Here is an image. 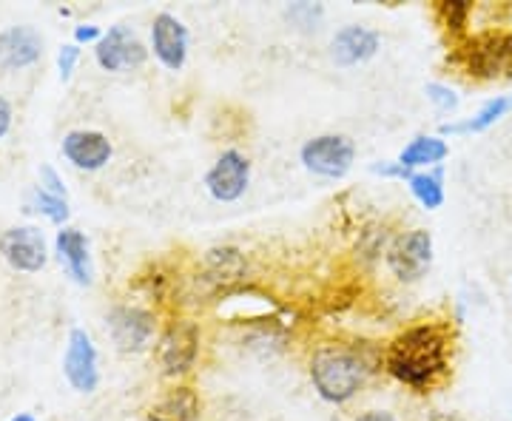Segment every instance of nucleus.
Masks as SVG:
<instances>
[{
    "label": "nucleus",
    "mask_w": 512,
    "mask_h": 421,
    "mask_svg": "<svg viewBox=\"0 0 512 421\" xmlns=\"http://www.w3.org/2000/svg\"><path fill=\"white\" fill-rule=\"evenodd\" d=\"M387 373L413 387V390H427L439 382L450 367V336L441 325H416L399 333L384 356Z\"/></svg>",
    "instance_id": "f257e3e1"
},
{
    "label": "nucleus",
    "mask_w": 512,
    "mask_h": 421,
    "mask_svg": "<svg viewBox=\"0 0 512 421\" xmlns=\"http://www.w3.org/2000/svg\"><path fill=\"white\" fill-rule=\"evenodd\" d=\"M367 376V367L356 350L345 345H322L311 359V379L325 402L342 404L356 396Z\"/></svg>",
    "instance_id": "f03ea898"
},
{
    "label": "nucleus",
    "mask_w": 512,
    "mask_h": 421,
    "mask_svg": "<svg viewBox=\"0 0 512 421\" xmlns=\"http://www.w3.org/2000/svg\"><path fill=\"white\" fill-rule=\"evenodd\" d=\"M353 157H356V146L345 134H319L302 146L305 168L319 177H328V180L345 177L353 165Z\"/></svg>",
    "instance_id": "7ed1b4c3"
},
{
    "label": "nucleus",
    "mask_w": 512,
    "mask_h": 421,
    "mask_svg": "<svg viewBox=\"0 0 512 421\" xmlns=\"http://www.w3.org/2000/svg\"><path fill=\"white\" fill-rule=\"evenodd\" d=\"M433 265V237L430 231H407L387 248V268L402 282H416Z\"/></svg>",
    "instance_id": "20e7f679"
},
{
    "label": "nucleus",
    "mask_w": 512,
    "mask_h": 421,
    "mask_svg": "<svg viewBox=\"0 0 512 421\" xmlns=\"http://www.w3.org/2000/svg\"><path fill=\"white\" fill-rule=\"evenodd\" d=\"M157 319L154 313L137 305H117L106 316V330H109L111 342L123 353H140L148 348V342L154 339Z\"/></svg>",
    "instance_id": "39448f33"
},
{
    "label": "nucleus",
    "mask_w": 512,
    "mask_h": 421,
    "mask_svg": "<svg viewBox=\"0 0 512 421\" xmlns=\"http://www.w3.org/2000/svg\"><path fill=\"white\" fill-rule=\"evenodd\" d=\"M467 72L493 80V77H512V32L501 35H481L467 43Z\"/></svg>",
    "instance_id": "423d86ee"
},
{
    "label": "nucleus",
    "mask_w": 512,
    "mask_h": 421,
    "mask_svg": "<svg viewBox=\"0 0 512 421\" xmlns=\"http://www.w3.org/2000/svg\"><path fill=\"white\" fill-rule=\"evenodd\" d=\"M0 257L6 259L9 268H15L20 274H37L49 259L43 231L35 225H15V228L3 231Z\"/></svg>",
    "instance_id": "0eeeda50"
},
{
    "label": "nucleus",
    "mask_w": 512,
    "mask_h": 421,
    "mask_svg": "<svg viewBox=\"0 0 512 421\" xmlns=\"http://www.w3.org/2000/svg\"><path fill=\"white\" fill-rule=\"evenodd\" d=\"M94 57L106 72H131L146 63L148 49L128 26L117 23L109 32H103L97 49H94Z\"/></svg>",
    "instance_id": "6e6552de"
},
{
    "label": "nucleus",
    "mask_w": 512,
    "mask_h": 421,
    "mask_svg": "<svg viewBox=\"0 0 512 421\" xmlns=\"http://www.w3.org/2000/svg\"><path fill=\"white\" fill-rule=\"evenodd\" d=\"M248 183H251V163L237 148L222 151L217 163L205 174V188L217 202H237L248 191Z\"/></svg>",
    "instance_id": "1a4fd4ad"
},
{
    "label": "nucleus",
    "mask_w": 512,
    "mask_h": 421,
    "mask_svg": "<svg viewBox=\"0 0 512 421\" xmlns=\"http://www.w3.org/2000/svg\"><path fill=\"white\" fill-rule=\"evenodd\" d=\"M63 373H66V382L77 393H94L100 385L97 350H94L92 336L83 328H74L69 333V345H66V356H63Z\"/></svg>",
    "instance_id": "9d476101"
},
{
    "label": "nucleus",
    "mask_w": 512,
    "mask_h": 421,
    "mask_svg": "<svg viewBox=\"0 0 512 421\" xmlns=\"http://www.w3.org/2000/svg\"><path fill=\"white\" fill-rule=\"evenodd\" d=\"M197 353H200V330L191 322L171 325L163 333L160 348H157L165 376H183V373H188L194 367V362H197Z\"/></svg>",
    "instance_id": "9b49d317"
},
{
    "label": "nucleus",
    "mask_w": 512,
    "mask_h": 421,
    "mask_svg": "<svg viewBox=\"0 0 512 421\" xmlns=\"http://www.w3.org/2000/svg\"><path fill=\"white\" fill-rule=\"evenodd\" d=\"M151 49L165 69L180 72L188 57V29L183 26V20L160 12L151 23Z\"/></svg>",
    "instance_id": "f8f14e48"
},
{
    "label": "nucleus",
    "mask_w": 512,
    "mask_h": 421,
    "mask_svg": "<svg viewBox=\"0 0 512 421\" xmlns=\"http://www.w3.org/2000/svg\"><path fill=\"white\" fill-rule=\"evenodd\" d=\"M63 157L80 171H100L111 160V143L106 134L74 129L63 137Z\"/></svg>",
    "instance_id": "ddd939ff"
},
{
    "label": "nucleus",
    "mask_w": 512,
    "mask_h": 421,
    "mask_svg": "<svg viewBox=\"0 0 512 421\" xmlns=\"http://www.w3.org/2000/svg\"><path fill=\"white\" fill-rule=\"evenodd\" d=\"M43 55V37L32 26H9L0 32V69H26Z\"/></svg>",
    "instance_id": "4468645a"
},
{
    "label": "nucleus",
    "mask_w": 512,
    "mask_h": 421,
    "mask_svg": "<svg viewBox=\"0 0 512 421\" xmlns=\"http://www.w3.org/2000/svg\"><path fill=\"white\" fill-rule=\"evenodd\" d=\"M379 46H382L379 32L365 29V26H345L336 32L333 43H330V57L339 66H356V63H365L376 55Z\"/></svg>",
    "instance_id": "2eb2a0df"
},
{
    "label": "nucleus",
    "mask_w": 512,
    "mask_h": 421,
    "mask_svg": "<svg viewBox=\"0 0 512 421\" xmlns=\"http://www.w3.org/2000/svg\"><path fill=\"white\" fill-rule=\"evenodd\" d=\"M55 251L66 274L72 276L77 285H92V254H89V239L74 228H60L55 237Z\"/></svg>",
    "instance_id": "dca6fc26"
},
{
    "label": "nucleus",
    "mask_w": 512,
    "mask_h": 421,
    "mask_svg": "<svg viewBox=\"0 0 512 421\" xmlns=\"http://www.w3.org/2000/svg\"><path fill=\"white\" fill-rule=\"evenodd\" d=\"M200 396L191 387H177L165 393L160 402L151 407V421H200Z\"/></svg>",
    "instance_id": "f3484780"
},
{
    "label": "nucleus",
    "mask_w": 512,
    "mask_h": 421,
    "mask_svg": "<svg viewBox=\"0 0 512 421\" xmlns=\"http://www.w3.org/2000/svg\"><path fill=\"white\" fill-rule=\"evenodd\" d=\"M512 111V94H498L493 100H487L481 109L461 123H444L441 134H481V131L493 129L495 123H501Z\"/></svg>",
    "instance_id": "a211bd4d"
},
{
    "label": "nucleus",
    "mask_w": 512,
    "mask_h": 421,
    "mask_svg": "<svg viewBox=\"0 0 512 421\" xmlns=\"http://www.w3.org/2000/svg\"><path fill=\"white\" fill-rule=\"evenodd\" d=\"M447 154H450V146L441 137H416L410 146H404V151L399 154V163L407 171H413V168H430V165H439Z\"/></svg>",
    "instance_id": "6ab92c4d"
},
{
    "label": "nucleus",
    "mask_w": 512,
    "mask_h": 421,
    "mask_svg": "<svg viewBox=\"0 0 512 421\" xmlns=\"http://www.w3.org/2000/svg\"><path fill=\"white\" fill-rule=\"evenodd\" d=\"M410 191H413V197L427 208V211H436L444 205V177H441V171H419V174H413L410 177Z\"/></svg>",
    "instance_id": "aec40b11"
},
{
    "label": "nucleus",
    "mask_w": 512,
    "mask_h": 421,
    "mask_svg": "<svg viewBox=\"0 0 512 421\" xmlns=\"http://www.w3.org/2000/svg\"><path fill=\"white\" fill-rule=\"evenodd\" d=\"M26 211H37V214L49 217L55 225H63V222L69 220V200H60V197L49 194V191H43V188L37 185L35 191L29 194Z\"/></svg>",
    "instance_id": "412c9836"
},
{
    "label": "nucleus",
    "mask_w": 512,
    "mask_h": 421,
    "mask_svg": "<svg viewBox=\"0 0 512 421\" xmlns=\"http://www.w3.org/2000/svg\"><path fill=\"white\" fill-rule=\"evenodd\" d=\"M439 15L447 29L464 32L467 20L473 15V3H467V0H447V3H441L439 6Z\"/></svg>",
    "instance_id": "4be33fe9"
},
{
    "label": "nucleus",
    "mask_w": 512,
    "mask_h": 421,
    "mask_svg": "<svg viewBox=\"0 0 512 421\" xmlns=\"http://www.w3.org/2000/svg\"><path fill=\"white\" fill-rule=\"evenodd\" d=\"M325 9L322 6H313V3H293L291 9L285 12V18L291 20L293 26L299 29H316V23L322 20Z\"/></svg>",
    "instance_id": "5701e85b"
},
{
    "label": "nucleus",
    "mask_w": 512,
    "mask_h": 421,
    "mask_svg": "<svg viewBox=\"0 0 512 421\" xmlns=\"http://www.w3.org/2000/svg\"><path fill=\"white\" fill-rule=\"evenodd\" d=\"M427 97L436 103V109L439 111H456L458 103H461V97H458L450 86H441V83H427Z\"/></svg>",
    "instance_id": "b1692460"
},
{
    "label": "nucleus",
    "mask_w": 512,
    "mask_h": 421,
    "mask_svg": "<svg viewBox=\"0 0 512 421\" xmlns=\"http://www.w3.org/2000/svg\"><path fill=\"white\" fill-rule=\"evenodd\" d=\"M40 188L49 191V194H55L60 200H69V191H66V185H63L60 174H57L52 165H40Z\"/></svg>",
    "instance_id": "393cba45"
},
{
    "label": "nucleus",
    "mask_w": 512,
    "mask_h": 421,
    "mask_svg": "<svg viewBox=\"0 0 512 421\" xmlns=\"http://www.w3.org/2000/svg\"><path fill=\"white\" fill-rule=\"evenodd\" d=\"M80 60V49H77V43H66L60 52H57V69H60V77L63 80H69L74 72V63Z\"/></svg>",
    "instance_id": "a878e982"
},
{
    "label": "nucleus",
    "mask_w": 512,
    "mask_h": 421,
    "mask_svg": "<svg viewBox=\"0 0 512 421\" xmlns=\"http://www.w3.org/2000/svg\"><path fill=\"white\" fill-rule=\"evenodd\" d=\"M373 171L376 174H382V177H402L410 183V177H413V171H407L402 163H382V165H373Z\"/></svg>",
    "instance_id": "bb28decb"
},
{
    "label": "nucleus",
    "mask_w": 512,
    "mask_h": 421,
    "mask_svg": "<svg viewBox=\"0 0 512 421\" xmlns=\"http://www.w3.org/2000/svg\"><path fill=\"white\" fill-rule=\"evenodd\" d=\"M100 37H103V32H100L97 26H92V23H86V26H77V29H74V40H77V43H92V40L100 43Z\"/></svg>",
    "instance_id": "cd10ccee"
},
{
    "label": "nucleus",
    "mask_w": 512,
    "mask_h": 421,
    "mask_svg": "<svg viewBox=\"0 0 512 421\" xmlns=\"http://www.w3.org/2000/svg\"><path fill=\"white\" fill-rule=\"evenodd\" d=\"M9 129H12V106L6 97H0V140L9 134Z\"/></svg>",
    "instance_id": "c85d7f7f"
},
{
    "label": "nucleus",
    "mask_w": 512,
    "mask_h": 421,
    "mask_svg": "<svg viewBox=\"0 0 512 421\" xmlns=\"http://www.w3.org/2000/svg\"><path fill=\"white\" fill-rule=\"evenodd\" d=\"M356 421H396V416L387 413V410H367V413H362Z\"/></svg>",
    "instance_id": "c756f323"
},
{
    "label": "nucleus",
    "mask_w": 512,
    "mask_h": 421,
    "mask_svg": "<svg viewBox=\"0 0 512 421\" xmlns=\"http://www.w3.org/2000/svg\"><path fill=\"white\" fill-rule=\"evenodd\" d=\"M9 421H37L35 416H29V413H18V416H12Z\"/></svg>",
    "instance_id": "7c9ffc66"
}]
</instances>
